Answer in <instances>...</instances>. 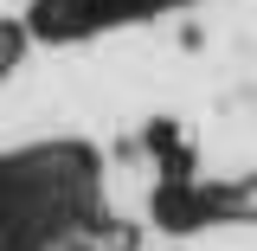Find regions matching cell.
<instances>
[]
</instances>
